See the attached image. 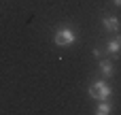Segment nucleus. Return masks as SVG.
Returning a JSON list of instances; mask_svg holds the SVG:
<instances>
[{
    "label": "nucleus",
    "mask_w": 121,
    "mask_h": 115,
    "mask_svg": "<svg viewBox=\"0 0 121 115\" xmlns=\"http://www.w3.org/2000/svg\"><path fill=\"white\" fill-rule=\"evenodd\" d=\"M106 51H108L111 55L121 53V36H115V38H111V41L106 43Z\"/></svg>",
    "instance_id": "nucleus-3"
},
{
    "label": "nucleus",
    "mask_w": 121,
    "mask_h": 115,
    "mask_svg": "<svg viewBox=\"0 0 121 115\" xmlns=\"http://www.w3.org/2000/svg\"><path fill=\"white\" fill-rule=\"evenodd\" d=\"M102 26H104V30H108V32H117V30H119V19L113 17V15H108V17L102 19Z\"/></svg>",
    "instance_id": "nucleus-4"
},
{
    "label": "nucleus",
    "mask_w": 121,
    "mask_h": 115,
    "mask_svg": "<svg viewBox=\"0 0 121 115\" xmlns=\"http://www.w3.org/2000/svg\"><path fill=\"white\" fill-rule=\"evenodd\" d=\"M100 70H102L104 77H111V75H113V64H111V60H102V62H100Z\"/></svg>",
    "instance_id": "nucleus-5"
},
{
    "label": "nucleus",
    "mask_w": 121,
    "mask_h": 115,
    "mask_svg": "<svg viewBox=\"0 0 121 115\" xmlns=\"http://www.w3.org/2000/svg\"><path fill=\"white\" fill-rule=\"evenodd\" d=\"M96 113H98V115H108V113H111V105H108L106 100H100V105H98Z\"/></svg>",
    "instance_id": "nucleus-6"
},
{
    "label": "nucleus",
    "mask_w": 121,
    "mask_h": 115,
    "mask_svg": "<svg viewBox=\"0 0 121 115\" xmlns=\"http://www.w3.org/2000/svg\"><path fill=\"white\" fill-rule=\"evenodd\" d=\"M111 92H113L111 85L104 83V81H96V83L89 85V96L96 98V100H106V98L111 96Z\"/></svg>",
    "instance_id": "nucleus-2"
},
{
    "label": "nucleus",
    "mask_w": 121,
    "mask_h": 115,
    "mask_svg": "<svg viewBox=\"0 0 121 115\" xmlns=\"http://www.w3.org/2000/svg\"><path fill=\"white\" fill-rule=\"evenodd\" d=\"M77 41V34H74V30H70V28H60L57 32H55V36H53V43L57 45V47H68V45H72Z\"/></svg>",
    "instance_id": "nucleus-1"
},
{
    "label": "nucleus",
    "mask_w": 121,
    "mask_h": 115,
    "mask_svg": "<svg viewBox=\"0 0 121 115\" xmlns=\"http://www.w3.org/2000/svg\"><path fill=\"white\" fill-rule=\"evenodd\" d=\"M113 2H115V4H117V6H121V0H113Z\"/></svg>",
    "instance_id": "nucleus-7"
}]
</instances>
